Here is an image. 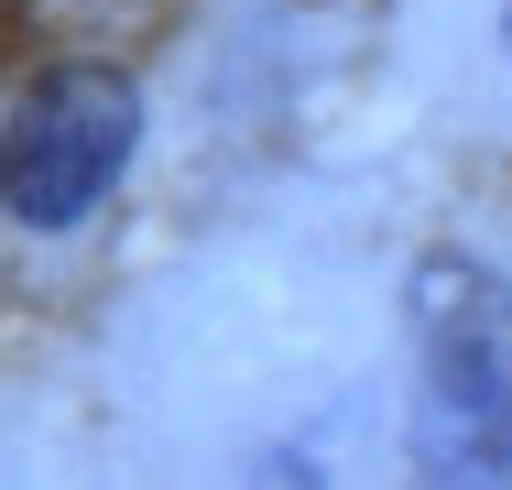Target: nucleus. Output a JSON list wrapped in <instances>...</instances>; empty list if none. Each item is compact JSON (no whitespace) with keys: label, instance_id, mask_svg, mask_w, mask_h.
Listing matches in <instances>:
<instances>
[{"label":"nucleus","instance_id":"f257e3e1","mask_svg":"<svg viewBox=\"0 0 512 490\" xmlns=\"http://www.w3.org/2000/svg\"><path fill=\"white\" fill-rule=\"evenodd\" d=\"M414 360L425 490H512V273L436 251L414 273Z\"/></svg>","mask_w":512,"mask_h":490},{"label":"nucleus","instance_id":"f03ea898","mask_svg":"<svg viewBox=\"0 0 512 490\" xmlns=\"http://www.w3.org/2000/svg\"><path fill=\"white\" fill-rule=\"evenodd\" d=\"M142 142V88L120 66H44L0 131V207L22 229H77Z\"/></svg>","mask_w":512,"mask_h":490},{"label":"nucleus","instance_id":"7ed1b4c3","mask_svg":"<svg viewBox=\"0 0 512 490\" xmlns=\"http://www.w3.org/2000/svg\"><path fill=\"white\" fill-rule=\"evenodd\" d=\"M502 55H512V0H502Z\"/></svg>","mask_w":512,"mask_h":490}]
</instances>
